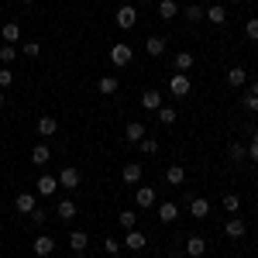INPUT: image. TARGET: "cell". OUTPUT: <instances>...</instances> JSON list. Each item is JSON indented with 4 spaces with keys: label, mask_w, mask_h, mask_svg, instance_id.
<instances>
[{
    "label": "cell",
    "mask_w": 258,
    "mask_h": 258,
    "mask_svg": "<svg viewBox=\"0 0 258 258\" xmlns=\"http://www.w3.org/2000/svg\"><path fill=\"white\" fill-rule=\"evenodd\" d=\"M131 55H135V48H131V45H124V41L110 45V62H114L117 69H124V66L131 62Z\"/></svg>",
    "instance_id": "cell-1"
},
{
    "label": "cell",
    "mask_w": 258,
    "mask_h": 258,
    "mask_svg": "<svg viewBox=\"0 0 258 258\" xmlns=\"http://www.w3.org/2000/svg\"><path fill=\"white\" fill-rule=\"evenodd\" d=\"M80 182H83V176H80L76 165H66V169L59 172V186L62 189H80Z\"/></svg>",
    "instance_id": "cell-2"
},
{
    "label": "cell",
    "mask_w": 258,
    "mask_h": 258,
    "mask_svg": "<svg viewBox=\"0 0 258 258\" xmlns=\"http://www.w3.org/2000/svg\"><path fill=\"white\" fill-rule=\"evenodd\" d=\"M189 90H193V80H189L186 73H176V76L169 80V93H172V97H186Z\"/></svg>",
    "instance_id": "cell-3"
},
{
    "label": "cell",
    "mask_w": 258,
    "mask_h": 258,
    "mask_svg": "<svg viewBox=\"0 0 258 258\" xmlns=\"http://www.w3.org/2000/svg\"><path fill=\"white\" fill-rule=\"evenodd\" d=\"M135 24H138V11H135L131 4H127V7H120V11H117V28H124V31H131Z\"/></svg>",
    "instance_id": "cell-4"
},
{
    "label": "cell",
    "mask_w": 258,
    "mask_h": 258,
    "mask_svg": "<svg viewBox=\"0 0 258 258\" xmlns=\"http://www.w3.org/2000/svg\"><path fill=\"white\" fill-rule=\"evenodd\" d=\"M14 207H18V214H31L38 207V193H18L14 197Z\"/></svg>",
    "instance_id": "cell-5"
},
{
    "label": "cell",
    "mask_w": 258,
    "mask_h": 258,
    "mask_svg": "<svg viewBox=\"0 0 258 258\" xmlns=\"http://www.w3.org/2000/svg\"><path fill=\"white\" fill-rule=\"evenodd\" d=\"M31 248H35V255H38V258H48L52 251H55V238H48V234H38Z\"/></svg>",
    "instance_id": "cell-6"
},
{
    "label": "cell",
    "mask_w": 258,
    "mask_h": 258,
    "mask_svg": "<svg viewBox=\"0 0 258 258\" xmlns=\"http://www.w3.org/2000/svg\"><path fill=\"white\" fill-rule=\"evenodd\" d=\"M189 210H193V217H197V220H207V217H210V200L189 197Z\"/></svg>",
    "instance_id": "cell-7"
},
{
    "label": "cell",
    "mask_w": 258,
    "mask_h": 258,
    "mask_svg": "<svg viewBox=\"0 0 258 258\" xmlns=\"http://www.w3.org/2000/svg\"><path fill=\"white\" fill-rule=\"evenodd\" d=\"M35 131H38L41 138H52V135L59 131V120H55V117H48V114H45V117H38V124H35Z\"/></svg>",
    "instance_id": "cell-8"
},
{
    "label": "cell",
    "mask_w": 258,
    "mask_h": 258,
    "mask_svg": "<svg viewBox=\"0 0 258 258\" xmlns=\"http://www.w3.org/2000/svg\"><path fill=\"white\" fill-rule=\"evenodd\" d=\"M120 176H124V182H127V186H135V182H141V176H145V169H141V162H127Z\"/></svg>",
    "instance_id": "cell-9"
},
{
    "label": "cell",
    "mask_w": 258,
    "mask_h": 258,
    "mask_svg": "<svg viewBox=\"0 0 258 258\" xmlns=\"http://www.w3.org/2000/svg\"><path fill=\"white\" fill-rule=\"evenodd\" d=\"M38 197H55V189H59V179L55 176H38Z\"/></svg>",
    "instance_id": "cell-10"
},
{
    "label": "cell",
    "mask_w": 258,
    "mask_h": 258,
    "mask_svg": "<svg viewBox=\"0 0 258 258\" xmlns=\"http://www.w3.org/2000/svg\"><path fill=\"white\" fill-rule=\"evenodd\" d=\"M135 200H138V207H141V210H152V207H155V189H152V186H138Z\"/></svg>",
    "instance_id": "cell-11"
},
{
    "label": "cell",
    "mask_w": 258,
    "mask_h": 258,
    "mask_svg": "<svg viewBox=\"0 0 258 258\" xmlns=\"http://www.w3.org/2000/svg\"><path fill=\"white\" fill-rule=\"evenodd\" d=\"M186 255H189V258H203V255H207V241L200 238V234H193V238L186 241Z\"/></svg>",
    "instance_id": "cell-12"
},
{
    "label": "cell",
    "mask_w": 258,
    "mask_h": 258,
    "mask_svg": "<svg viewBox=\"0 0 258 258\" xmlns=\"http://www.w3.org/2000/svg\"><path fill=\"white\" fill-rule=\"evenodd\" d=\"M141 107L155 114V110L162 107V93H159V90H145V93H141Z\"/></svg>",
    "instance_id": "cell-13"
},
{
    "label": "cell",
    "mask_w": 258,
    "mask_h": 258,
    "mask_svg": "<svg viewBox=\"0 0 258 258\" xmlns=\"http://www.w3.org/2000/svg\"><path fill=\"white\" fill-rule=\"evenodd\" d=\"M145 131H148V127H145V124H141V120H131V124H127V127H124V138L131 141V145H138V141L145 138Z\"/></svg>",
    "instance_id": "cell-14"
},
{
    "label": "cell",
    "mask_w": 258,
    "mask_h": 258,
    "mask_svg": "<svg viewBox=\"0 0 258 258\" xmlns=\"http://www.w3.org/2000/svg\"><path fill=\"white\" fill-rule=\"evenodd\" d=\"M124 244H127V248H131V251H141V248H145V244H148V238H145V234H141L138 227H131V231H127V238H124Z\"/></svg>",
    "instance_id": "cell-15"
},
{
    "label": "cell",
    "mask_w": 258,
    "mask_h": 258,
    "mask_svg": "<svg viewBox=\"0 0 258 258\" xmlns=\"http://www.w3.org/2000/svg\"><path fill=\"white\" fill-rule=\"evenodd\" d=\"M31 162H35V165H48V162H52V148H48V145H35V148H31Z\"/></svg>",
    "instance_id": "cell-16"
},
{
    "label": "cell",
    "mask_w": 258,
    "mask_h": 258,
    "mask_svg": "<svg viewBox=\"0 0 258 258\" xmlns=\"http://www.w3.org/2000/svg\"><path fill=\"white\" fill-rule=\"evenodd\" d=\"M86 244H90L86 231H73V234H69V248H73L76 255H83V251H86Z\"/></svg>",
    "instance_id": "cell-17"
},
{
    "label": "cell",
    "mask_w": 258,
    "mask_h": 258,
    "mask_svg": "<svg viewBox=\"0 0 258 258\" xmlns=\"http://www.w3.org/2000/svg\"><path fill=\"white\" fill-rule=\"evenodd\" d=\"M224 234H227V238H244V234H248V227H244V220L231 217V220H227V227H224Z\"/></svg>",
    "instance_id": "cell-18"
},
{
    "label": "cell",
    "mask_w": 258,
    "mask_h": 258,
    "mask_svg": "<svg viewBox=\"0 0 258 258\" xmlns=\"http://www.w3.org/2000/svg\"><path fill=\"white\" fill-rule=\"evenodd\" d=\"M0 35H4V41H7V45H14V41L21 38V24H18V21H7V24L0 28Z\"/></svg>",
    "instance_id": "cell-19"
},
{
    "label": "cell",
    "mask_w": 258,
    "mask_h": 258,
    "mask_svg": "<svg viewBox=\"0 0 258 258\" xmlns=\"http://www.w3.org/2000/svg\"><path fill=\"white\" fill-rule=\"evenodd\" d=\"M97 90L103 93V97H114V93H117V76H100Z\"/></svg>",
    "instance_id": "cell-20"
},
{
    "label": "cell",
    "mask_w": 258,
    "mask_h": 258,
    "mask_svg": "<svg viewBox=\"0 0 258 258\" xmlns=\"http://www.w3.org/2000/svg\"><path fill=\"white\" fill-rule=\"evenodd\" d=\"M145 52H148L152 59H159L162 52H165V38H159V35H152V38L145 41Z\"/></svg>",
    "instance_id": "cell-21"
},
{
    "label": "cell",
    "mask_w": 258,
    "mask_h": 258,
    "mask_svg": "<svg viewBox=\"0 0 258 258\" xmlns=\"http://www.w3.org/2000/svg\"><path fill=\"white\" fill-rule=\"evenodd\" d=\"M179 14V4L176 0H159V18L162 21H172Z\"/></svg>",
    "instance_id": "cell-22"
},
{
    "label": "cell",
    "mask_w": 258,
    "mask_h": 258,
    "mask_svg": "<svg viewBox=\"0 0 258 258\" xmlns=\"http://www.w3.org/2000/svg\"><path fill=\"white\" fill-rule=\"evenodd\" d=\"M182 179H186V169H182V165H169V169H165V182H169V186H182Z\"/></svg>",
    "instance_id": "cell-23"
},
{
    "label": "cell",
    "mask_w": 258,
    "mask_h": 258,
    "mask_svg": "<svg viewBox=\"0 0 258 258\" xmlns=\"http://www.w3.org/2000/svg\"><path fill=\"white\" fill-rule=\"evenodd\" d=\"M55 217L59 220H73L76 217V203H73V200H62L59 207H55Z\"/></svg>",
    "instance_id": "cell-24"
},
{
    "label": "cell",
    "mask_w": 258,
    "mask_h": 258,
    "mask_svg": "<svg viewBox=\"0 0 258 258\" xmlns=\"http://www.w3.org/2000/svg\"><path fill=\"white\" fill-rule=\"evenodd\" d=\"M176 217H179V207H176V203H162V207H159V220H162V224H172Z\"/></svg>",
    "instance_id": "cell-25"
},
{
    "label": "cell",
    "mask_w": 258,
    "mask_h": 258,
    "mask_svg": "<svg viewBox=\"0 0 258 258\" xmlns=\"http://www.w3.org/2000/svg\"><path fill=\"white\" fill-rule=\"evenodd\" d=\"M227 83H231V86H244V83H248V73H244L241 66H234V69H227Z\"/></svg>",
    "instance_id": "cell-26"
},
{
    "label": "cell",
    "mask_w": 258,
    "mask_h": 258,
    "mask_svg": "<svg viewBox=\"0 0 258 258\" xmlns=\"http://www.w3.org/2000/svg\"><path fill=\"white\" fill-rule=\"evenodd\" d=\"M117 220H120V227H124V231L138 227V214H135V210H120V214H117Z\"/></svg>",
    "instance_id": "cell-27"
},
{
    "label": "cell",
    "mask_w": 258,
    "mask_h": 258,
    "mask_svg": "<svg viewBox=\"0 0 258 258\" xmlns=\"http://www.w3.org/2000/svg\"><path fill=\"white\" fill-rule=\"evenodd\" d=\"M155 114H159L162 127H172V124H176V107H159Z\"/></svg>",
    "instance_id": "cell-28"
},
{
    "label": "cell",
    "mask_w": 258,
    "mask_h": 258,
    "mask_svg": "<svg viewBox=\"0 0 258 258\" xmlns=\"http://www.w3.org/2000/svg\"><path fill=\"white\" fill-rule=\"evenodd\" d=\"M193 69V52H179L176 55V73H189Z\"/></svg>",
    "instance_id": "cell-29"
},
{
    "label": "cell",
    "mask_w": 258,
    "mask_h": 258,
    "mask_svg": "<svg viewBox=\"0 0 258 258\" xmlns=\"http://www.w3.org/2000/svg\"><path fill=\"white\" fill-rule=\"evenodd\" d=\"M207 21H214V24H224V21H227V14H224V7H220V4H214V7L207 11Z\"/></svg>",
    "instance_id": "cell-30"
},
{
    "label": "cell",
    "mask_w": 258,
    "mask_h": 258,
    "mask_svg": "<svg viewBox=\"0 0 258 258\" xmlns=\"http://www.w3.org/2000/svg\"><path fill=\"white\" fill-rule=\"evenodd\" d=\"M227 155H231V159H234V162H244V155H248V148H244L241 141H234V145L227 148Z\"/></svg>",
    "instance_id": "cell-31"
},
{
    "label": "cell",
    "mask_w": 258,
    "mask_h": 258,
    "mask_svg": "<svg viewBox=\"0 0 258 258\" xmlns=\"http://www.w3.org/2000/svg\"><path fill=\"white\" fill-rule=\"evenodd\" d=\"M14 59H18V48L14 45H0V62L7 66V62H14Z\"/></svg>",
    "instance_id": "cell-32"
},
{
    "label": "cell",
    "mask_w": 258,
    "mask_h": 258,
    "mask_svg": "<svg viewBox=\"0 0 258 258\" xmlns=\"http://www.w3.org/2000/svg\"><path fill=\"white\" fill-rule=\"evenodd\" d=\"M138 145H141V152H145V155H155V152H159V141H155V138H141Z\"/></svg>",
    "instance_id": "cell-33"
},
{
    "label": "cell",
    "mask_w": 258,
    "mask_h": 258,
    "mask_svg": "<svg viewBox=\"0 0 258 258\" xmlns=\"http://www.w3.org/2000/svg\"><path fill=\"white\" fill-rule=\"evenodd\" d=\"M186 18H189V21H203V18H207V11L197 7V4H189V7H186Z\"/></svg>",
    "instance_id": "cell-34"
},
{
    "label": "cell",
    "mask_w": 258,
    "mask_h": 258,
    "mask_svg": "<svg viewBox=\"0 0 258 258\" xmlns=\"http://www.w3.org/2000/svg\"><path fill=\"white\" fill-rule=\"evenodd\" d=\"M28 217H31V224H45V220H48V210H41V207H35V210H31V214H28Z\"/></svg>",
    "instance_id": "cell-35"
},
{
    "label": "cell",
    "mask_w": 258,
    "mask_h": 258,
    "mask_svg": "<svg viewBox=\"0 0 258 258\" xmlns=\"http://www.w3.org/2000/svg\"><path fill=\"white\" fill-rule=\"evenodd\" d=\"M11 83H14V73H11L7 66H0V90H7Z\"/></svg>",
    "instance_id": "cell-36"
},
{
    "label": "cell",
    "mask_w": 258,
    "mask_h": 258,
    "mask_svg": "<svg viewBox=\"0 0 258 258\" xmlns=\"http://www.w3.org/2000/svg\"><path fill=\"white\" fill-rule=\"evenodd\" d=\"M244 35H248V41H258V18H251L244 24Z\"/></svg>",
    "instance_id": "cell-37"
},
{
    "label": "cell",
    "mask_w": 258,
    "mask_h": 258,
    "mask_svg": "<svg viewBox=\"0 0 258 258\" xmlns=\"http://www.w3.org/2000/svg\"><path fill=\"white\" fill-rule=\"evenodd\" d=\"M248 159L258 162V127H251V145H248Z\"/></svg>",
    "instance_id": "cell-38"
},
{
    "label": "cell",
    "mask_w": 258,
    "mask_h": 258,
    "mask_svg": "<svg viewBox=\"0 0 258 258\" xmlns=\"http://www.w3.org/2000/svg\"><path fill=\"white\" fill-rule=\"evenodd\" d=\"M21 52H24L28 59H35V55H41V45H38V41H28V45H24Z\"/></svg>",
    "instance_id": "cell-39"
},
{
    "label": "cell",
    "mask_w": 258,
    "mask_h": 258,
    "mask_svg": "<svg viewBox=\"0 0 258 258\" xmlns=\"http://www.w3.org/2000/svg\"><path fill=\"white\" fill-rule=\"evenodd\" d=\"M238 207H241V200L234 197V193H231V197H224V210H231V214H234Z\"/></svg>",
    "instance_id": "cell-40"
},
{
    "label": "cell",
    "mask_w": 258,
    "mask_h": 258,
    "mask_svg": "<svg viewBox=\"0 0 258 258\" xmlns=\"http://www.w3.org/2000/svg\"><path fill=\"white\" fill-rule=\"evenodd\" d=\"M244 107H248L251 114H258V97H255V93H248V97H244Z\"/></svg>",
    "instance_id": "cell-41"
},
{
    "label": "cell",
    "mask_w": 258,
    "mask_h": 258,
    "mask_svg": "<svg viewBox=\"0 0 258 258\" xmlns=\"http://www.w3.org/2000/svg\"><path fill=\"white\" fill-rule=\"evenodd\" d=\"M117 248H120V244H117L114 238H107V241H103V251H107V255H117Z\"/></svg>",
    "instance_id": "cell-42"
},
{
    "label": "cell",
    "mask_w": 258,
    "mask_h": 258,
    "mask_svg": "<svg viewBox=\"0 0 258 258\" xmlns=\"http://www.w3.org/2000/svg\"><path fill=\"white\" fill-rule=\"evenodd\" d=\"M251 93H255V97H258V80H255V83H251Z\"/></svg>",
    "instance_id": "cell-43"
},
{
    "label": "cell",
    "mask_w": 258,
    "mask_h": 258,
    "mask_svg": "<svg viewBox=\"0 0 258 258\" xmlns=\"http://www.w3.org/2000/svg\"><path fill=\"white\" fill-rule=\"evenodd\" d=\"M0 107H4V93H0Z\"/></svg>",
    "instance_id": "cell-44"
},
{
    "label": "cell",
    "mask_w": 258,
    "mask_h": 258,
    "mask_svg": "<svg viewBox=\"0 0 258 258\" xmlns=\"http://www.w3.org/2000/svg\"><path fill=\"white\" fill-rule=\"evenodd\" d=\"M169 258H182V255H169Z\"/></svg>",
    "instance_id": "cell-45"
},
{
    "label": "cell",
    "mask_w": 258,
    "mask_h": 258,
    "mask_svg": "<svg viewBox=\"0 0 258 258\" xmlns=\"http://www.w3.org/2000/svg\"><path fill=\"white\" fill-rule=\"evenodd\" d=\"M21 4H31V0H21Z\"/></svg>",
    "instance_id": "cell-46"
},
{
    "label": "cell",
    "mask_w": 258,
    "mask_h": 258,
    "mask_svg": "<svg viewBox=\"0 0 258 258\" xmlns=\"http://www.w3.org/2000/svg\"><path fill=\"white\" fill-rule=\"evenodd\" d=\"M0 231H4V220H0Z\"/></svg>",
    "instance_id": "cell-47"
},
{
    "label": "cell",
    "mask_w": 258,
    "mask_h": 258,
    "mask_svg": "<svg viewBox=\"0 0 258 258\" xmlns=\"http://www.w3.org/2000/svg\"><path fill=\"white\" fill-rule=\"evenodd\" d=\"M141 4H148V0H141Z\"/></svg>",
    "instance_id": "cell-48"
},
{
    "label": "cell",
    "mask_w": 258,
    "mask_h": 258,
    "mask_svg": "<svg viewBox=\"0 0 258 258\" xmlns=\"http://www.w3.org/2000/svg\"><path fill=\"white\" fill-rule=\"evenodd\" d=\"M0 135H4V131H0Z\"/></svg>",
    "instance_id": "cell-49"
},
{
    "label": "cell",
    "mask_w": 258,
    "mask_h": 258,
    "mask_svg": "<svg viewBox=\"0 0 258 258\" xmlns=\"http://www.w3.org/2000/svg\"><path fill=\"white\" fill-rule=\"evenodd\" d=\"M76 258H80V255H76Z\"/></svg>",
    "instance_id": "cell-50"
}]
</instances>
